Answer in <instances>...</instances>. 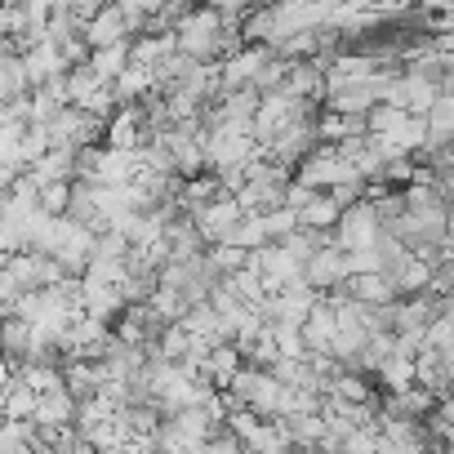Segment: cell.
Instances as JSON below:
<instances>
[{"mask_svg":"<svg viewBox=\"0 0 454 454\" xmlns=\"http://www.w3.org/2000/svg\"><path fill=\"white\" fill-rule=\"evenodd\" d=\"M27 90H32V76H27L23 54L0 59V107H5V103H19V98H27Z\"/></svg>","mask_w":454,"mask_h":454,"instance_id":"obj_4","label":"cell"},{"mask_svg":"<svg viewBox=\"0 0 454 454\" xmlns=\"http://www.w3.org/2000/svg\"><path fill=\"white\" fill-rule=\"evenodd\" d=\"M67 196H72V178L45 183V187H41V209H45V214H67Z\"/></svg>","mask_w":454,"mask_h":454,"instance_id":"obj_6","label":"cell"},{"mask_svg":"<svg viewBox=\"0 0 454 454\" xmlns=\"http://www.w3.org/2000/svg\"><path fill=\"white\" fill-rule=\"evenodd\" d=\"M90 67H94L103 81H116V76L129 67V41H116V45L90 50Z\"/></svg>","mask_w":454,"mask_h":454,"instance_id":"obj_5","label":"cell"},{"mask_svg":"<svg viewBox=\"0 0 454 454\" xmlns=\"http://www.w3.org/2000/svg\"><path fill=\"white\" fill-rule=\"evenodd\" d=\"M81 32H85V45H90V50H103V45H116V41H125V36L134 32V23L125 19V10H121L116 0H112V5H103V10H98V14H94V19L81 27Z\"/></svg>","mask_w":454,"mask_h":454,"instance_id":"obj_2","label":"cell"},{"mask_svg":"<svg viewBox=\"0 0 454 454\" xmlns=\"http://www.w3.org/2000/svg\"><path fill=\"white\" fill-rule=\"evenodd\" d=\"M14 178H19V165H0V196L14 187Z\"/></svg>","mask_w":454,"mask_h":454,"instance_id":"obj_7","label":"cell"},{"mask_svg":"<svg viewBox=\"0 0 454 454\" xmlns=\"http://www.w3.org/2000/svg\"><path fill=\"white\" fill-rule=\"evenodd\" d=\"M218 45H223V14H218L214 5H205V10H196V14H187V19L178 23V50H183V54L209 59Z\"/></svg>","mask_w":454,"mask_h":454,"instance_id":"obj_1","label":"cell"},{"mask_svg":"<svg viewBox=\"0 0 454 454\" xmlns=\"http://www.w3.org/2000/svg\"><path fill=\"white\" fill-rule=\"evenodd\" d=\"M23 63H27V76H32V85H45V81H54V76H63L72 63H67V54L50 41V36H41V41H32L27 50H23Z\"/></svg>","mask_w":454,"mask_h":454,"instance_id":"obj_3","label":"cell"}]
</instances>
